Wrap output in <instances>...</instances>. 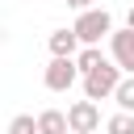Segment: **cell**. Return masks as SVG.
<instances>
[{"mask_svg": "<svg viewBox=\"0 0 134 134\" xmlns=\"http://www.w3.org/2000/svg\"><path fill=\"white\" fill-rule=\"evenodd\" d=\"M121 80H126V71L109 59L100 71H92V75H84V100H109V96H117V88H121Z\"/></svg>", "mask_w": 134, "mask_h": 134, "instance_id": "1", "label": "cell"}, {"mask_svg": "<svg viewBox=\"0 0 134 134\" xmlns=\"http://www.w3.org/2000/svg\"><path fill=\"white\" fill-rule=\"evenodd\" d=\"M8 134H38V117H34V113L13 117V121H8Z\"/></svg>", "mask_w": 134, "mask_h": 134, "instance_id": "11", "label": "cell"}, {"mask_svg": "<svg viewBox=\"0 0 134 134\" xmlns=\"http://www.w3.org/2000/svg\"><path fill=\"white\" fill-rule=\"evenodd\" d=\"M67 121H71V134H92V130L100 126L96 100H75V105H67Z\"/></svg>", "mask_w": 134, "mask_h": 134, "instance_id": "4", "label": "cell"}, {"mask_svg": "<svg viewBox=\"0 0 134 134\" xmlns=\"http://www.w3.org/2000/svg\"><path fill=\"white\" fill-rule=\"evenodd\" d=\"M75 63H80V75H92V71H100V67H105V63H109V59H105V54H100V46H84V50H80V59H75Z\"/></svg>", "mask_w": 134, "mask_h": 134, "instance_id": "8", "label": "cell"}, {"mask_svg": "<svg viewBox=\"0 0 134 134\" xmlns=\"http://www.w3.org/2000/svg\"><path fill=\"white\" fill-rule=\"evenodd\" d=\"M38 134H71V121L63 109H42L38 113Z\"/></svg>", "mask_w": 134, "mask_h": 134, "instance_id": "7", "label": "cell"}, {"mask_svg": "<svg viewBox=\"0 0 134 134\" xmlns=\"http://www.w3.org/2000/svg\"><path fill=\"white\" fill-rule=\"evenodd\" d=\"M109 59H113L126 75H134V29H113V38H109Z\"/></svg>", "mask_w": 134, "mask_h": 134, "instance_id": "5", "label": "cell"}, {"mask_svg": "<svg viewBox=\"0 0 134 134\" xmlns=\"http://www.w3.org/2000/svg\"><path fill=\"white\" fill-rule=\"evenodd\" d=\"M117 113H134V75H126L121 80V88H117Z\"/></svg>", "mask_w": 134, "mask_h": 134, "instance_id": "9", "label": "cell"}, {"mask_svg": "<svg viewBox=\"0 0 134 134\" xmlns=\"http://www.w3.org/2000/svg\"><path fill=\"white\" fill-rule=\"evenodd\" d=\"M46 46H50V59H80V50H84L75 29H54L46 38Z\"/></svg>", "mask_w": 134, "mask_h": 134, "instance_id": "6", "label": "cell"}, {"mask_svg": "<svg viewBox=\"0 0 134 134\" xmlns=\"http://www.w3.org/2000/svg\"><path fill=\"white\" fill-rule=\"evenodd\" d=\"M75 80H84L75 59H50V63H46V71H42V84H46L50 92H67Z\"/></svg>", "mask_w": 134, "mask_h": 134, "instance_id": "3", "label": "cell"}, {"mask_svg": "<svg viewBox=\"0 0 134 134\" xmlns=\"http://www.w3.org/2000/svg\"><path fill=\"white\" fill-rule=\"evenodd\" d=\"M126 29H134V4H130V13H126Z\"/></svg>", "mask_w": 134, "mask_h": 134, "instance_id": "13", "label": "cell"}, {"mask_svg": "<svg viewBox=\"0 0 134 134\" xmlns=\"http://www.w3.org/2000/svg\"><path fill=\"white\" fill-rule=\"evenodd\" d=\"M105 134H134V113H113L105 121Z\"/></svg>", "mask_w": 134, "mask_h": 134, "instance_id": "10", "label": "cell"}, {"mask_svg": "<svg viewBox=\"0 0 134 134\" xmlns=\"http://www.w3.org/2000/svg\"><path fill=\"white\" fill-rule=\"evenodd\" d=\"M71 29L80 34L84 46H100V38H113V17H109V8H88L75 17Z\"/></svg>", "mask_w": 134, "mask_h": 134, "instance_id": "2", "label": "cell"}, {"mask_svg": "<svg viewBox=\"0 0 134 134\" xmlns=\"http://www.w3.org/2000/svg\"><path fill=\"white\" fill-rule=\"evenodd\" d=\"M67 4H71L75 13H88V8H92V0H67Z\"/></svg>", "mask_w": 134, "mask_h": 134, "instance_id": "12", "label": "cell"}]
</instances>
